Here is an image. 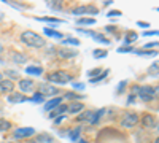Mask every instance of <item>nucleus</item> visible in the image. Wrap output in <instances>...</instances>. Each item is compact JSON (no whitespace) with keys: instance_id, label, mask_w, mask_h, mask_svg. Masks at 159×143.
Here are the masks:
<instances>
[{"instance_id":"nucleus-1","label":"nucleus","mask_w":159,"mask_h":143,"mask_svg":"<svg viewBox=\"0 0 159 143\" xmlns=\"http://www.w3.org/2000/svg\"><path fill=\"white\" fill-rule=\"evenodd\" d=\"M19 38H21V42L24 45H27L30 48H43V46H46L45 38L42 35H38L37 32H32V30H24Z\"/></svg>"},{"instance_id":"nucleus-2","label":"nucleus","mask_w":159,"mask_h":143,"mask_svg":"<svg viewBox=\"0 0 159 143\" xmlns=\"http://www.w3.org/2000/svg\"><path fill=\"white\" fill-rule=\"evenodd\" d=\"M139 96H140V100L145 102V103L151 102V100L159 97V87H156V86H140Z\"/></svg>"},{"instance_id":"nucleus-3","label":"nucleus","mask_w":159,"mask_h":143,"mask_svg":"<svg viewBox=\"0 0 159 143\" xmlns=\"http://www.w3.org/2000/svg\"><path fill=\"white\" fill-rule=\"evenodd\" d=\"M48 81L57 83V84H67L72 81V75L65 70H57V72H52L48 75Z\"/></svg>"},{"instance_id":"nucleus-4","label":"nucleus","mask_w":159,"mask_h":143,"mask_svg":"<svg viewBox=\"0 0 159 143\" xmlns=\"http://www.w3.org/2000/svg\"><path fill=\"white\" fill-rule=\"evenodd\" d=\"M97 13H99V10L96 5H80L72 10V15H75L78 18H81L83 15H97Z\"/></svg>"},{"instance_id":"nucleus-5","label":"nucleus","mask_w":159,"mask_h":143,"mask_svg":"<svg viewBox=\"0 0 159 143\" xmlns=\"http://www.w3.org/2000/svg\"><path fill=\"white\" fill-rule=\"evenodd\" d=\"M137 123H139V114H135V113H126L121 118V126L126 129L134 127Z\"/></svg>"},{"instance_id":"nucleus-6","label":"nucleus","mask_w":159,"mask_h":143,"mask_svg":"<svg viewBox=\"0 0 159 143\" xmlns=\"http://www.w3.org/2000/svg\"><path fill=\"white\" fill-rule=\"evenodd\" d=\"M32 135H35V129L34 127H19V129H16L15 132H13V137L15 138H29V137H32Z\"/></svg>"},{"instance_id":"nucleus-7","label":"nucleus","mask_w":159,"mask_h":143,"mask_svg":"<svg viewBox=\"0 0 159 143\" xmlns=\"http://www.w3.org/2000/svg\"><path fill=\"white\" fill-rule=\"evenodd\" d=\"M38 92L42 94L43 97H54V96L57 97L59 91H57L56 86H52V84H42V87H40Z\"/></svg>"},{"instance_id":"nucleus-8","label":"nucleus","mask_w":159,"mask_h":143,"mask_svg":"<svg viewBox=\"0 0 159 143\" xmlns=\"http://www.w3.org/2000/svg\"><path fill=\"white\" fill-rule=\"evenodd\" d=\"M7 100L10 102V103H13V105H16V103H22V102H29L30 99H27L22 92H11V94H8V97H7Z\"/></svg>"},{"instance_id":"nucleus-9","label":"nucleus","mask_w":159,"mask_h":143,"mask_svg":"<svg viewBox=\"0 0 159 143\" xmlns=\"http://www.w3.org/2000/svg\"><path fill=\"white\" fill-rule=\"evenodd\" d=\"M76 54H78V51L76 49H72V48H61V49H57V56L61 57V59H73V57H76Z\"/></svg>"},{"instance_id":"nucleus-10","label":"nucleus","mask_w":159,"mask_h":143,"mask_svg":"<svg viewBox=\"0 0 159 143\" xmlns=\"http://www.w3.org/2000/svg\"><path fill=\"white\" fill-rule=\"evenodd\" d=\"M13 89H15V83L11 80H2L0 81V94H11Z\"/></svg>"},{"instance_id":"nucleus-11","label":"nucleus","mask_w":159,"mask_h":143,"mask_svg":"<svg viewBox=\"0 0 159 143\" xmlns=\"http://www.w3.org/2000/svg\"><path fill=\"white\" fill-rule=\"evenodd\" d=\"M62 103V97H52L49 99L46 103H45V111H52V110H56L59 105Z\"/></svg>"},{"instance_id":"nucleus-12","label":"nucleus","mask_w":159,"mask_h":143,"mask_svg":"<svg viewBox=\"0 0 159 143\" xmlns=\"http://www.w3.org/2000/svg\"><path fill=\"white\" fill-rule=\"evenodd\" d=\"M142 126L145 129H153L156 127V119H154V116L147 113V114H143V118H142Z\"/></svg>"},{"instance_id":"nucleus-13","label":"nucleus","mask_w":159,"mask_h":143,"mask_svg":"<svg viewBox=\"0 0 159 143\" xmlns=\"http://www.w3.org/2000/svg\"><path fill=\"white\" fill-rule=\"evenodd\" d=\"M83 110H84V103H81V102H70V105H67V111L70 114H76Z\"/></svg>"},{"instance_id":"nucleus-14","label":"nucleus","mask_w":159,"mask_h":143,"mask_svg":"<svg viewBox=\"0 0 159 143\" xmlns=\"http://www.w3.org/2000/svg\"><path fill=\"white\" fill-rule=\"evenodd\" d=\"M19 89H21V92H30L34 89V81L29 80V78H24V80L19 81Z\"/></svg>"},{"instance_id":"nucleus-15","label":"nucleus","mask_w":159,"mask_h":143,"mask_svg":"<svg viewBox=\"0 0 159 143\" xmlns=\"http://www.w3.org/2000/svg\"><path fill=\"white\" fill-rule=\"evenodd\" d=\"M157 53L159 51H156V49H134V54L142 56V57H154V56H157Z\"/></svg>"},{"instance_id":"nucleus-16","label":"nucleus","mask_w":159,"mask_h":143,"mask_svg":"<svg viewBox=\"0 0 159 143\" xmlns=\"http://www.w3.org/2000/svg\"><path fill=\"white\" fill-rule=\"evenodd\" d=\"M137 38H139V35L134 30H127L126 35H124V46H130L132 43H135Z\"/></svg>"},{"instance_id":"nucleus-17","label":"nucleus","mask_w":159,"mask_h":143,"mask_svg":"<svg viewBox=\"0 0 159 143\" xmlns=\"http://www.w3.org/2000/svg\"><path fill=\"white\" fill-rule=\"evenodd\" d=\"M65 111H67V105H65V103H61V105H59L56 110H52V111L49 113V118H51V119H54L56 116H62Z\"/></svg>"},{"instance_id":"nucleus-18","label":"nucleus","mask_w":159,"mask_h":143,"mask_svg":"<svg viewBox=\"0 0 159 143\" xmlns=\"http://www.w3.org/2000/svg\"><path fill=\"white\" fill-rule=\"evenodd\" d=\"M107 113V110L105 108H100L99 111H94V114H92V118H91V121H89V124H97L99 121H100V118Z\"/></svg>"},{"instance_id":"nucleus-19","label":"nucleus","mask_w":159,"mask_h":143,"mask_svg":"<svg viewBox=\"0 0 159 143\" xmlns=\"http://www.w3.org/2000/svg\"><path fill=\"white\" fill-rule=\"evenodd\" d=\"M80 135H81V127H73L72 131L69 132L70 141H78L80 140Z\"/></svg>"},{"instance_id":"nucleus-20","label":"nucleus","mask_w":159,"mask_h":143,"mask_svg":"<svg viewBox=\"0 0 159 143\" xmlns=\"http://www.w3.org/2000/svg\"><path fill=\"white\" fill-rule=\"evenodd\" d=\"M37 143H54V138H52L49 134H38L37 135Z\"/></svg>"},{"instance_id":"nucleus-21","label":"nucleus","mask_w":159,"mask_h":143,"mask_svg":"<svg viewBox=\"0 0 159 143\" xmlns=\"http://www.w3.org/2000/svg\"><path fill=\"white\" fill-rule=\"evenodd\" d=\"M11 59H13V62H16V64H25V62H27V56L21 54V53H13Z\"/></svg>"},{"instance_id":"nucleus-22","label":"nucleus","mask_w":159,"mask_h":143,"mask_svg":"<svg viewBox=\"0 0 159 143\" xmlns=\"http://www.w3.org/2000/svg\"><path fill=\"white\" fill-rule=\"evenodd\" d=\"M92 38H94V42H97V43H102V45H108V46H110V43H111V42L108 40L107 37H103V35H102V34H99V32H96Z\"/></svg>"},{"instance_id":"nucleus-23","label":"nucleus","mask_w":159,"mask_h":143,"mask_svg":"<svg viewBox=\"0 0 159 143\" xmlns=\"http://www.w3.org/2000/svg\"><path fill=\"white\" fill-rule=\"evenodd\" d=\"M45 35L46 37H51V38H57V40H61V38H64V35L57 30H52V29H43Z\"/></svg>"},{"instance_id":"nucleus-24","label":"nucleus","mask_w":159,"mask_h":143,"mask_svg":"<svg viewBox=\"0 0 159 143\" xmlns=\"http://www.w3.org/2000/svg\"><path fill=\"white\" fill-rule=\"evenodd\" d=\"M76 24L78 25H94L96 24V19L94 18H78L76 19Z\"/></svg>"},{"instance_id":"nucleus-25","label":"nucleus","mask_w":159,"mask_h":143,"mask_svg":"<svg viewBox=\"0 0 159 143\" xmlns=\"http://www.w3.org/2000/svg\"><path fill=\"white\" fill-rule=\"evenodd\" d=\"M25 73H29V75H35V76H40L43 73V69L42 67H35V65H32V67H25Z\"/></svg>"},{"instance_id":"nucleus-26","label":"nucleus","mask_w":159,"mask_h":143,"mask_svg":"<svg viewBox=\"0 0 159 143\" xmlns=\"http://www.w3.org/2000/svg\"><path fill=\"white\" fill-rule=\"evenodd\" d=\"M148 75H151V76H157L159 75V60L153 62L151 65L148 67Z\"/></svg>"},{"instance_id":"nucleus-27","label":"nucleus","mask_w":159,"mask_h":143,"mask_svg":"<svg viewBox=\"0 0 159 143\" xmlns=\"http://www.w3.org/2000/svg\"><path fill=\"white\" fill-rule=\"evenodd\" d=\"M92 114H94V111H92V110H88V111H84V113L80 114L76 119H78V121H86V123H89L91 118H92Z\"/></svg>"},{"instance_id":"nucleus-28","label":"nucleus","mask_w":159,"mask_h":143,"mask_svg":"<svg viewBox=\"0 0 159 143\" xmlns=\"http://www.w3.org/2000/svg\"><path fill=\"white\" fill-rule=\"evenodd\" d=\"M61 43H62V45H73V46H78V45H80V40H78V38H75V37H67L65 40H61Z\"/></svg>"},{"instance_id":"nucleus-29","label":"nucleus","mask_w":159,"mask_h":143,"mask_svg":"<svg viewBox=\"0 0 159 143\" xmlns=\"http://www.w3.org/2000/svg\"><path fill=\"white\" fill-rule=\"evenodd\" d=\"M108 73H110V70H102V73H100L99 76L92 78V80H91V83H92V84H96V83H100V81H103V78H105V76H108Z\"/></svg>"},{"instance_id":"nucleus-30","label":"nucleus","mask_w":159,"mask_h":143,"mask_svg":"<svg viewBox=\"0 0 159 143\" xmlns=\"http://www.w3.org/2000/svg\"><path fill=\"white\" fill-rule=\"evenodd\" d=\"M37 21H42V22H49V24H62V19L57 18H37Z\"/></svg>"},{"instance_id":"nucleus-31","label":"nucleus","mask_w":159,"mask_h":143,"mask_svg":"<svg viewBox=\"0 0 159 143\" xmlns=\"http://www.w3.org/2000/svg\"><path fill=\"white\" fill-rule=\"evenodd\" d=\"M30 102H32V103H45V97L40 94V92H35V94H32Z\"/></svg>"},{"instance_id":"nucleus-32","label":"nucleus","mask_w":159,"mask_h":143,"mask_svg":"<svg viewBox=\"0 0 159 143\" xmlns=\"http://www.w3.org/2000/svg\"><path fill=\"white\" fill-rule=\"evenodd\" d=\"M92 56H94L96 59H103V57H107V51L105 49H94Z\"/></svg>"},{"instance_id":"nucleus-33","label":"nucleus","mask_w":159,"mask_h":143,"mask_svg":"<svg viewBox=\"0 0 159 143\" xmlns=\"http://www.w3.org/2000/svg\"><path fill=\"white\" fill-rule=\"evenodd\" d=\"M11 127V123L7 121V119H0V132H5Z\"/></svg>"},{"instance_id":"nucleus-34","label":"nucleus","mask_w":159,"mask_h":143,"mask_svg":"<svg viewBox=\"0 0 159 143\" xmlns=\"http://www.w3.org/2000/svg\"><path fill=\"white\" fill-rule=\"evenodd\" d=\"M65 99H72V100H75V102H80V100L83 99V96L75 94V92H67V94H65Z\"/></svg>"},{"instance_id":"nucleus-35","label":"nucleus","mask_w":159,"mask_h":143,"mask_svg":"<svg viewBox=\"0 0 159 143\" xmlns=\"http://www.w3.org/2000/svg\"><path fill=\"white\" fill-rule=\"evenodd\" d=\"M118 53L119 54H126V53H134V48H132V46H119L118 48Z\"/></svg>"},{"instance_id":"nucleus-36","label":"nucleus","mask_w":159,"mask_h":143,"mask_svg":"<svg viewBox=\"0 0 159 143\" xmlns=\"http://www.w3.org/2000/svg\"><path fill=\"white\" fill-rule=\"evenodd\" d=\"M100 73H102V70H100V69L97 67V69H92V70H89V72H88V76H89L91 80H92V78H96V76H99Z\"/></svg>"},{"instance_id":"nucleus-37","label":"nucleus","mask_w":159,"mask_h":143,"mask_svg":"<svg viewBox=\"0 0 159 143\" xmlns=\"http://www.w3.org/2000/svg\"><path fill=\"white\" fill-rule=\"evenodd\" d=\"M159 35V30H145L143 32V37H157Z\"/></svg>"},{"instance_id":"nucleus-38","label":"nucleus","mask_w":159,"mask_h":143,"mask_svg":"<svg viewBox=\"0 0 159 143\" xmlns=\"http://www.w3.org/2000/svg\"><path fill=\"white\" fill-rule=\"evenodd\" d=\"M121 15H123V13H121V11H118V10H111V11L107 13V16H108V18H116V16H121Z\"/></svg>"},{"instance_id":"nucleus-39","label":"nucleus","mask_w":159,"mask_h":143,"mask_svg":"<svg viewBox=\"0 0 159 143\" xmlns=\"http://www.w3.org/2000/svg\"><path fill=\"white\" fill-rule=\"evenodd\" d=\"M48 7H51L52 10H61L62 8V3L61 2H57V3L56 2H48Z\"/></svg>"},{"instance_id":"nucleus-40","label":"nucleus","mask_w":159,"mask_h":143,"mask_svg":"<svg viewBox=\"0 0 159 143\" xmlns=\"http://www.w3.org/2000/svg\"><path fill=\"white\" fill-rule=\"evenodd\" d=\"M150 48H159V42H153V43H145V46L142 49H150Z\"/></svg>"},{"instance_id":"nucleus-41","label":"nucleus","mask_w":159,"mask_h":143,"mask_svg":"<svg viewBox=\"0 0 159 143\" xmlns=\"http://www.w3.org/2000/svg\"><path fill=\"white\" fill-rule=\"evenodd\" d=\"M72 86H73V89H78V91H84V87H86L84 83H73Z\"/></svg>"},{"instance_id":"nucleus-42","label":"nucleus","mask_w":159,"mask_h":143,"mask_svg":"<svg viewBox=\"0 0 159 143\" xmlns=\"http://www.w3.org/2000/svg\"><path fill=\"white\" fill-rule=\"evenodd\" d=\"M7 75L11 78H19V72H15V70H7Z\"/></svg>"},{"instance_id":"nucleus-43","label":"nucleus","mask_w":159,"mask_h":143,"mask_svg":"<svg viewBox=\"0 0 159 143\" xmlns=\"http://www.w3.org/2000/svg\"><path fill=\"white\" fill-rule=\"evenodd\" d=\"M126 84H127V81L124 80V81H121V83H119L118 84V87H116V91H118V92H123V89L126 87Z\"/></svg>"},{"instance_id":"nucleus-44","label":"nucleus","mask_w":159,"mask_h":143,"mask_svg":"<svg viewBox=\"0 0 159 143\" xmlns=\"http://www.w3.org/2000/svg\"><path fill=\"white\" fill-rule=\"evenodd\" d=\"M137 25H139V27H143V29H148V27H150V22H143V21H137Z\"/></svg>"},{"instance_id":"nucleus-45","label":"nucleus","mask_w":159,"mask_h":143,"mask_svg":"<svg viewBox=\"0 0 159 143\" xmlns=\"http://www.w3.org/2000/svg\"><path fill=\"white\" fill-rule=\"evenodd\" d=\"M134 102H135V96H134V94H130V96L127 97V105H132Z\"/></svg>"},{"instance_id":"nucleus-46","label":"nucleus","mask_w":159,"mask_h":143,"mask_svg":"<svg viewBox=\"0 0 159 143\" xmlns=\"http://www.w3.org/2000/svg\"><path fill=\"white\" fill-rule=\"evenodd\" d=\"M64 119H65V114H62V116H59V118H54V123H56V124H61V123H62Z\"/></svg>"},{"instance_id":"nucleus-47","label":"nucleus","mask_w":159,"mask_h":143,"mask_svg":"<svg viewBox=\"0 0 159 143\" xmlns=\"http://www.w3.org/2000/svg\"><path fill=\"white\" fill-rule=\"evenodd\" d=\"M115 30H116L115 25H107V27H105V32H115Z\"/></svg>"},{"instance_id":"nucleus-48","label":"nucleus","mask_w":159,"mask_h":143,"mask_svg":"<svg viewBox=\"0 0 159 143\" xmlns=\"http://www.w3.org/2000/svg\"><path fill=\"white\" fill-rule=\"evenodd\" d=\"M111 3H113V0H107V2H103V5H107V7L111 5Z\"/></svg>"},{"instance_id":"nucleus-49","label":"nucleus","mask_w":159,"mask_h":143,"mask_svg":"<svg viewBox=\"0 0 159 143\" xmlns=\"http://www.w3.org/2000/svg\"><path fill=\"white\" fill-rule=\"evenodd\" d=\"M78 143H88V141H86L84 138H80V140H78Z\"/></svg>"},{"instance_id":"nucleus-50","label":"nucleus","mask_w":159,"mask_h":143,"mask_svg":"<svg viewBox=\"0 0 159 143\" xmlns=\"http://www.w3.org/2000/svg\"><path fill=\"white\" fill-rule=\"evenodd\" d=\"M154 143H159V137H157V138H156V140H154Z\"/></svg>"},{"instance_id":"nucleus-51","label":"nucleus","mask_w":159,"mask_h":143,"mask_svg":"<svg viewBox=\"0 0 159 143\" xmlns=\"http://www.w3.org/2000/svg\"><path fill=\"white\" fill-rule=\"evenodd\" d=\"M2 143H13V141H2Z\"/></svg>"},{"instance_id":"nucleus-52","label":"nucleus","mask_w":159,"mask_h":143,"mask_svg":"<svg viewBox=\"0 0 159 143\" xmlns=\"http://www.w3.org/2000/svg\"><path fill=\"white\" fill-rule=\"evenodd\" d=\"M0 81H2V73H0Z\"/></svg>"},{"instance_id":"nucleus-53","label":"nucleus","mask_w":159,"mask_h":143,"mask_svg":"<svg viewBox=\"0 0 159 143\" xmlns=\"http://www.w3.org/2000/svg\"><path fill=\"white\" fill-rule=\"evenodd\" d=\"M0 53H2V46H0Z\"/></svg>"},{"instance_id":"nucleus-54","label":"nucleus","mask_w":159,"mask_h":143,"mask_svg":"<svg viewBox=\"0 0 159 143\" xmlns=\"http://www.w3.org/2000/svg\"><path fill=\"white\" fill-rule=\"evenodd\" d=\"M29 143H37V141H29Z\"/></svg>"},{"instance_id":"nucleus-55","label":"nucleus","mask_w":159,"mask_h":143,"mask_svg":"<svg viewBox=\"0 0 159 143\" xmlns=\"http://www.w3.org/2000/svg\"><path fill=\"white\" fill-rule=\"evenodd\" d=\"M156 11H159V8H156Z\"/></svg>"},{"instance_id":"nucleus-56","label":"nucleus","mask_w":159,"mask_h":143,"mask_svg":"<svg viewBox=\"0 0 159 143\" xmlns=\"http://www.w3.org/2000/svg\"><path fill=\"white\" fill-rule=\"evenodd\" d=\"M156 126H157V129H159V124H156Z\"/></svg>"},{"instance_id":"nucleus-57","label":"nucleus","mask_w":159,"mask_h":143,"mask_svg":"<svg viewBox=\"0 0 159 143\" xmlns=\"http://www.w3.org/2000/svg\"><path fill=\"white\" fill-rule=\"evenodd\" d=\"M0 62H2V60H0Z\"/></svg>"}]
</instances>
